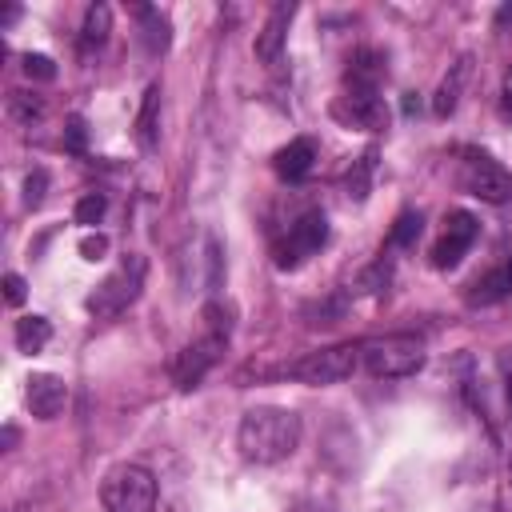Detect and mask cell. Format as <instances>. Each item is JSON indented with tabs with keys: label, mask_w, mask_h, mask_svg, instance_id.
Wrapping results in <instances>:
<instances>
[{
	"label": "cell",
	"mask_w": 512,
	"mask_h": 512,
	"mask_svg": "<svg viewBox=\"0 0 512 512\" xmlns=\"http://www.w3.org/2000/svg\"><path fill=\"white\" fill-rule=\"evenodd\" d=\"M44 188H48V172L44 168H32V176L24 180V204L28 208H40L44 204Z\"/></svg>",
	"instance_id": "cell-25"
},
{
	"label": "cell",
	"mask_w": 512,
	"mask_h": 512,
	"mask_svg": "<svg viewBox=\"0 0 512 512\" xmlns=\"http://www.w3.org/2000/svg\"><path fill=\"white\" fill-rule=\"evenodd\" d=\"M64 144H68L72 152H84V144H88V124H84V116H68V124H64Z\"/></svg>",
	"instance_id": "cell-26"
},
{
	"label": "cell",
	"mask_w": 512,
	"mask_h": 512,
	"mask_svg": "<svg viewBox=\"0 0 512 512\" xmlns=\"http://www.w3.org/2000/svg\"><path fill=\"white\" fill-rule=\"evenodd\" d=\"M108 32H112V8H108V4H88V12H84V28H80V48H84V52L104 48Z\"/></svg>",
	"instance_id": "cell-18"
},
{
	"label": "cell",
	"mask_w": 512,
	"mask_h": 512,
	"mask_svg": "<svg viewBox=\"0 0 512 512\" xmlns=\"http://www.w3.org/2000/svg\"><path fill=\"white\" fill-rule=\"evenodd\" d=\"M24 296H28L24 276H20V272H8V276H4V300L16 308V304H24Z\"/></svg>",
	"instance_id": "cell-29"
},
{
	"label": "cell",
	"mask_w": 512,
	"mask_h": 512,
	"mask_svg": "<svg viewBox=\"0 0 512 512\" xmlns=\"http://www.w3.org/2000/svg\"><path fill=\"white\" fill-rule=\"evenodd\" d=\"M156 136H160V84H148L140 112H136V140H140V148H152Z\"/></svg>",
	"instance_id": "cell-17"
},
{
	"label": "cell",
	"mask_w": 512,
	"mask_h": 512,
	"mask_svg": "<svg viewBox=\"0 0 512 512\" xmlns=\"http://www.w3.org/2000/svg\"><path fill=\"white\" fill-rule=\"evenodd\" d=\"M224 344H228V316H224L220 304H208V308H204V336L188 340V344L172 356V364H168L176 388H196V384L216 368Z\"/></svg>",
	"instance_id": "cell-2"
},
{
	"label": "cell",
	"mask_w": 512,
	"mask_h": 512,
	"mask_svg": "<svg viewBox=\"0 0 512 512\" xmlns=\"http://www.w3.org/2000/svg\"><path fill=\"white\" fill-rule=\"evenodd\" d=\"M24 76H28V80H56V64H52V56H44V52H28V56H24Z\"/></svg>",
	"instance_id": "cell-24"
},
{
	"label": "cell",
	"mask_w": 512,
	"mask_h": 512,
	"mask_svg": "<svg viewBox=\"0 0 512 512\" xmlns=\"http://www.w3.org/2000/svg\"><path fill=\"white\" fill-rule=\"evenodd\" d=\"M24 400H28V412L36 420H56L64 400H68V384L52 372H32L28 376V388H24Z\"/></svg>",
	"instance_id": "cell-11"
},
{
	"label": "cell",
	"mask_w": 512,
	"mask_h": 512,
	"mask_svg": "<svg viewBox=\"0 0 512 512\" xmlns=\"http://www.w3.org/2000/svg\"><path fill=\"white\" fill-rule=\"evenodd\" d=\"M360 364L376 380H400V376H412L424 368V344L404 332L376 336V340L360 344Z\"/></svg>",
	"instance_id": "cell-4"
},
{
	"label": "cell",
	"mask_w": 512,
	"mask_h": 512,
	"mask_svg": "<svg viewBox=\"0 0 512 512\" xmlns=\"http://www.w3.org/2000/svg\"><path fill=\"white\" fill-rule=\"evenodd\" d=\"M12 340H16V348L20 352H28V356H36V352H44L48 348V340H52V320L48 316H20L16 320V332H12Z\"/></svg>",
	"instance_id": "cell-16"
},
{
	"label": "cell",
	"mask_w": 512,
	"mask_h": 512,
	"mask_svg": "<svg viewBox=\"0 0 512 512\" xmlns=\"http://www.w3.org/2000/svg\"><path fill=\"white\" fill-rule=\"evenodd\" d=\"M332 116L344 120L348 128L380 132L388 124V104H384V96L376 88H352V84H344V92L332 104Z\"/></svg>",
	"instance_id": "cell-9"
},
{
	"label": "cell",
	"mask_w": 512,
	"mask_h": 512,
	"mask_svg": "<svg viewBox=\"0 0 512 512\" xmlns=\"http://www.w3.org/2000/svg\"><path fill=\"white\" fill-rule=\"evenodd\" d=\"M368 172H372V152L360 160V172H348V192H352L356 200L368 192Z\"/></svg>",
	"instance_id": "cell-28"
},
{
	"label": "cell",
	"mask_w": 512,
	"mask_h": 512,
	"mask_svg": "<svg viewBox=\"0 0 512 512\" xmlns=\"http://www.w3.org/2000/svg\"><path fill=\"white\" fill-rule=\"evenodd\" d=\"M104 208H108V200H104L100 192L80 196V204H76V224H100V220H104Z\"/></svg>",
	"instance_id": "cell-23"
},
{
	"label": "cell",
	"mask_w": 512,
	"mask_h": 512,
	"mask_svg": "<svg viewBox=\"0 0 512 512\" xmlns=\"http://www.w3.org/2000/svg\"><path fill=\"white\" fill-rule=\"evenodd\" d=\"M500 376H504V392H508V408H512V348L500 352Z\"/></svg>",
	"instance_id": "cell-30"
},
{
	"label": "cell",
	"mask_w": 512,
	"mask_h": 512,
	"mask_svg": "<svg viewBox=\"0 0 512 512\" xmlns=\"http://www.w3.org/2000/svg\"><path fill=\"white\" fill-rule=\"evenodd\" d=\"M512 296V256L468 284V304H500Z\"/></svg>",
	"instance_id": "cell-14"
},
{
	"label": "cell",
	"mask_w": 512,
	"mask_h": 512,
	"mask_svg": "<svg viewBox=\"0 0 512 512\" xmlns=\"http://www.w3.org/2000/svg\"><path fill=\"white\" fill-rule=\"evenodd\" d=\"M500 112L512 116V68L504 72V84H500Z\"/></svg>",
	"instance_id": "cell-31"
},
{
	"label": "cell",
	"mask_w": 512,
	"mask_h": 512,
	"mask_svg": "<svg viewBox=\"0 0 512 512\" xmlns=\"http://www.w3.org/2000/svg\"><path fill=\"white\" fill-rule=\"evenodd\" d=\"M420 212H400L396 216V224H392V232H388V248H412L416 244V236H420Z\"/></svg>",
	"instance_id": "cell-22"
},
{
	"label": "cell",
	"mask_w": 512,
	"mask_h": 512,
	"mask_svg": "<svg viewBox=\"0 0 512 512\" xmlns=\"http://www.w3.org/2000/svg\"><path fill=\"white\" fill-rule=\"evenodd\" d=\"M136 16L144 20V48L152 52V56H160L164 48H168V40H172V24H168V16L160 12V8H148V4H140L136 8Z\"/></svg>",
	"instance_id": "cell-19"
},
{
	"label": "cell",
	"mask_w": 512,
	"mask_h": 512,
	"mask_svg": "<svg viewBox=\"0 0 512 512\" xmlns=\"http://www.w3.org/2000/svg\"><path fill=\"white\" fill-rule=\"evenodd\" d=\"M104 252H108V236H104V232H88V236L80 240V256H84V260L96 264V260H104Z\"/></svg>",
	"instance_id": "cell-27"
},
{
	"label": "cell",
	"mask_w": 512,
	"mask_h": 512,
	"mask_svg": "<svg viewBox=\"0 0 512 512\" xmlns=\"http://www.w3.org/2000/svg\"><path fill=\"white\" fill-rule=\"evenodd\" d=\"M380 76H384V56L364 48V52H356L348 60V80L344 84H352V88H376Z\"/></svg>",
	"instance_id": "cell-20"
},
{
	"label": "cell",
	"mask_w": 512,
	"mask_h": 512,
	"mask_svg": "<svg viewBox=\"0 0 512 512\" xmlns=\"http://www.w3.org/2000/svg\"><path fill=\"white\" fill-rule=\"evenodd\" d=\"M300 432L304 428H300V416L292 408L260 404V408H248L240 416L236 448L252 464H280L300 448Z\"/></svg>",
	"instance_id": "cell-1"
},
{
	"label": "cell",
	"mask_w": 512,
	"mask_h": 512,
	"mask_svg": "<svg viewBox=\"0 0 512 512\" xmlns=\"http://www.w3.org/2000/svg\"><path fill=\"white\" fill-rule=\"evenodd\" d=\"M324 240H328V220H324V212H320V208L300 212V216L288 224V232L276 240V268H296L304 256L320 252Z\"/></svg>",
	"instance_id": "cell-8"
},
{
	"label": "cell",
	"mask_w": 512,
	"mask_h": 512,
	"mask_svg": "<svg viewBox=\"0 0 512 512\" xmlns=\"http://www.w3.org/2000/svg\"><path fill=\"white\" fill-rule=\"evenodd\" d=\"M104 512H152L156 508V476L144 464H112L100 480Z\"/></svg>",
	"instance_id": "cell-5"
},
{
	"label": "cell",
	"mask_w": 512,
	"mask_h": 512,
	"mask_svg": "<svg viewBox=\"0 0 512 512\" xmlns=\"http://www.w3.org/2000/svg\"><path fill=\"white\" fill-rule=\"evenodd\" d=\"M476 236H480V224H476L472 212H464V208L448 212L444 232H440V240L432 244V268H452V264H460V260L468 256V248L476 244Z\"/></svg>",
	"instance_id": "cell-10"
},
{
	"label": "cell",
	"mask_w": 512,
	"mask_h": 512,
	"mask_svg": "<svg viewBox=\"0 0 512 512\" xmlns=\"http://www.w3.org/2000/svg\"><path fill=\"white\" fill-rule=\"evenodd\" d=\"M8 116L24 128H32L44 116V100L36 92H8Z\"/></svg>",
	"instance_id": "cell-21"
},
{
	"label": "cell",
	"mask_w": 512,
	"mask_h": 512,
	"mask_svg": "<svg viewBox=\"0 0 512 512\" xmlns=\"http://www.w3.org/2000/svg\"><path fill=\"white\" fill-rule=\"evenodd\" d=\"M144 276H148V260L140 252H128L88 296V312L96 320H116L120 312H128L136 304V296L144 292Z\"/></svg>",
	"instance_id": "cell-3"
},
{
	"label": "cell",
	"mask_w": 512,
	"mask_h": 512,
	"mask_svg": "<svg viewBox=\"0 0 512 512\" xmlns=\"http://www.w3.org/2000/svg\"><path fill=\"white\" fill-rule=\"evenodd\" d=\"M460 184H464V192L480 196L484 204L512 200V172L504 164H496L488 152H464V160H460Z\"/></svg>",
	"instance_id": "cell-7"
},
{
	"label": "cell",
	"mask_w": 512,
	"mask_h": 512,
	"mask_svg": "<svg viewBox=\"0 0 512 512\" xmlns=\"http://www.w3.org/2000/svg\"><path fill=\"white\" fill-rule=\"evenodd\" d=\"M468 56H460L452 68H448V76L440 80V88H436V96H432V112L436 116H452L456 112V104H460V88H464V80H468Z\"/></svg>",
	"instance_id": "cell-15"
},
{
	"label": "cell",
	"mask_w": 512,
	"mask_h": 512,
	"mask_svg": "<svg viewBox=\"0 0 512 512\" xmlns=\"http://www.w3.org/2000/svg\"><path fill=\"white\" fill-rule=\"evenodd\" d=\"M292 16H296V4H276V8L268 12L264 28L256 32V60H260V64H276V60H280Z\"/></svg>",
	"instance_id": "cell-12"
},
{
	"label": "cell",
	"mask_w": 512,
	"mask_h": 512,
	"mask_svg": "<svg viewBox=\"0 0 512 512\" xmlns=\"http://www.w3.org/2000/svg\"><path fill=\"white\" fill-rule=\"evenodd\" d=\"M360 368V344H332V348H316L292 364H284L288 380L300 384H340Z\"/></svg>",
	"instance_id": "cell-6"
},
{
	"label": "cell",
	"mask_w": 512,
	"mask_h": 512,
	"mask_svg": "<svg viewBox=\"0 0 512 512\" xmlns=\"http://www.w3.org/2000/svg\"><path fill=\"white\" fill-rule=\"evenodd\" d=\"M312 164H316V140H308V136H296V140H288L276 156H272V168H276V176L280 180H304L308 172H312Z\"/></svg>",
	"instance_id": "cell-13"
}]
</instances>
